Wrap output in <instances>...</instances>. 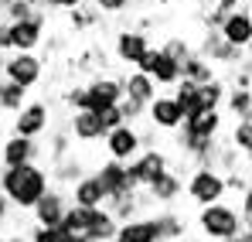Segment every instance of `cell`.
I'll return each mask as SVG.
<instances>
[{
    "instance_id": "1",
    "label": "cell",
    "mask_w": 252,
    "mask_h": 242,
    "mask_svg": "<svg viewBox=\"0 0 252 242\" xmlns=\"http://www.w3.org/2000/svg\"><path fill=\"white\" fill-rule=\"evenodd\" d=\"M48 188H51V177L38 164H17V167H3L0 171V191L7 195V202L17 211H28Z\"/></svg>"
},
{
    "instance_id": "2",
    "label": "cell",
    "mask_w": 252,
    "mask_h": 242,
    "mask_svg": "<svg viewBox=\"0 0 252 242\" xmlns=\"http://www.w3.org/2000/svg\"><path fill=\"white\" fill-rule=\"evenodd\" d=\"M123 96V79L120 75H95L85 85H75L65 92V103L72 109H102V106H116V99Z\"/></svg>"
},
{
    "instance_id": "3",
    "label": "cell",
    "mask_w": 252,
    "mask_h": 242,
    "mask_svg": "<svg viewBox=\"0 0 252 242\" xmlns=\"http://www.w3.org/2000/svg\"><path fill=\"white\" fill-rule=\"evenodd\" d=\"M198 229H201V236L211 239V242H228L239 229H246V225H242V218H239V211H235L232 205H225L218 198V202H211V205H201Z\"/></svg>"
},
{
    "instance_id": "4",
    "label": "cell",
    "mask_w": 252,
    "mask_h": 242,
    "mask_svg": "<svg viewBox=\"0 0 252 242\" xmlns=\"http://www.w3.org/2000/svg\"><path fill=\"white\" fill-rule=\"evenodd\" d=\"M184 191H188V198L198 205V208L228 195V188H225V174H221L218 167H211V164H198V167L188 174Z\"/></svg>"
},
{
    "instance_id": "5",
    "label": "cell",
    "mask_w": 252,
    "mask_h": 242,
    "mask_svg": "<svg viewBox=\"0 0 252 242\" xmlns=\"http://www.w3.org/2000/svg\"><path fill=\"white\" fill-rule=\"evenodd\" d=\"M44 28H48V14L34 10L31 17L21 21H7V44L10 51H38L44 41Z\"/></svg>"
},
{
    "instance_id": "6",
    "label": "cell",
    "mask_w": 252,
    "mask_h": 242,
    "mask_svg": "<svg viewBox=\"0 0 252 242\" xmlns=\"http://www.w3.org/2000/svg\"><path fill=\"white\" fill-rule=\"evenodd\" d=\"M170 154L167 150H160V147H147V150H140L133 161H126V174H129V181H133V188H147L150 181H157L164 171L170 167Z\"/></svg>"
},
{
    "instance_id": "7",
    "label": "cell",
    "mask_w": 252,
    "mask_h": 242,
    "mask_svg": "<svg viewBox=\"0 0 252 242\" xmlns=\"http://www.w3.org/2000/svg\"><path fill=\"white\" fill-rule=\"evenodd\" d=\"M0 72H3V79L17 82L24 89H34L44 79V58H38L34 51H10L0 65Z\"/></svg>"
},
{
    "instance_id": "8",
    "label": "cell",
    "mask_w": 252,
    "mask_h": 242,
    "mask_svg": "<svg viewBox=\"0 0 252 242\" xmlns=\"http://www.w3.org/2000/svg\"><path fill=\"white\" fill-rule=\"evenodd\" d=\"M215 31L228 41V44L249 51V44H252V10H249V3H239L235 10H228Z\"/></svg>"
},
{
    "instance_id": "9",
    "label": "cell",
    "mask_w": 252,
    "mask_h": 242,
    "mask_svg": "<svg viewBox=\"0 0 252 242\" xmlns=\"http://www.w3.org/2000/svg\"><path fill=\"white\" fill-rule=\"evenodd\" d=\"M102 143H106V154L113 157V161H133L136 154H140V130L133 126V123H120V126H113V130H106L102 133Z\"/></svg>"
},
{
    "instance_id": "10",
    "label": "cell",
    "mask_w": 252,
    "mask_h": 242,
    "mask_svg": "<svg viewBox=\"0 0 252 242\" xmlns=\"http://www.w3.org/2000/svg\"><path fill=\"white\" fill-rule=\"evenodd\" d=\"M95 177H99V184L106 188V205L136 191L133 181H129V174H126V164L123 161H113V157L102 161V164H99V171H95Z\"/></svg>"
},
{
    "instance_id": "11",
    "label": "cell",
    "mask_w": 252,
    "mask_h": 242,
    "mask_svg": "<svg viewBox=\"0 0 252 242\" xmlns=\"http://www.w3.org/2000/svg\"><path fill=\"white\" fill-rule=\"evenodd\" d=\"M51 126V109H48V103L41 99H28L17 113H14V133H21V137H41L44 130Z\"/></svg>"
},
{
    "instance_id": "12",
    "label": "cell",
    "mask_w": 252,
    "mask_h": 242,
    "mask_svg": "<svg viewBox=\"0 0 252 242\" xmlns=\"http://www.w3.org/2000/svg\"><path fill=\"white\" fill-rule=\"evenodd\" d=\"M143 116L150 120L154 130H164V133H174V130L184 123V113H181V106L174 103V96H160V92L147 103Z\"/></svg>"
},
{
    "instance_id": "13",
    "label": "cell",
    "mask_w": 252,
    "mask_h": 242,
    "mask_svg": "<svg viewBox=\"0 0 252 242\" xmlns=\"http://www.w3.org/2000/svg\"><path fill=\"white\" fill-rule=\"evenodd\" d=\"M38 157H41V143H38V137H21V133H14V137H7V140L0 143V161H3V167L34 164Z\"/></svg>"
},
{
    "instance_id": "14",
    "label": "cell",
    "mask_w": 252,
    "mask_h": 242,
    "mask_svg": "<svg viewBox=\"0 0 252 242\" xmlns=\"http://www.w3.org/2000/svg\"><path fill=\"white\" fill-rule=\"evenodd\" d=\"M198 55H205L211 65H235V62H242V58H246V51H242V48L228 44V41L221 38L215 28H205V38H201Z\"/></svg>"
},
{
    "instance_id": "15",
    "label": "cell",
    "mask_w": 252,
    "mask_h": 242,
    "mask_svg": "<svg viewBox=\"0 0 252 242\" xmlns=\"http://www.w3.org/2000/svg\"><path fill=\"white\" fill-rule=\"evenodd\" d=\"M65 208H68V195H65L62 188H48L28 211L34 215V225H62Z\"/></svg>"
},
{
    "instance_id": "16",
    "label": "cell",
    "mask_w": 252,
    "mask_h": 242,
    "mask_svg": "<svg viewBox=\"0 0 252 242\" xmlns=\"http://www.w3.org/2000/svg\"><path fill=\"white\" fill-rule=\"evenodd\" d=\"M143 191L150 195V202H157V205H174L181 195H184V174H181L177 167H167V171H164L157 181H150Z\"/></svg>"
},
{
    "instance_id": "17",
    "label": "cell",
    "mask_w": 252,
    "mask_h": 242,
    "mask_svg": "<svg viewBox=\"0 0 252 242\" xmlns=\"http://www.w3.org/2000/svg\"><path fill=\"white\" fill-rule=\"evenodd\" d=\"M68 202L85 205V208H102V205H106V188L99 184L95 171H92V174H82L79 181L68 184Z\"/></svg>"
},
{
    "instance_id": "18",
    "label": "cell",
    "mask_w": 252,
    "mask_h": 242,
    "mask_svg": "<svg viewBox=\"0 0 252 242\" xmlns=\"http://www.w3.org/2000/svg\"><path fill=\"white\" fill-rule=\"evenodd\" d=\"M113 242H160L157 236V222L147 218V215H136V218H123L113 232Z\"/></svg>"
},
{
    "instance_id": "19",
    "label": "cell",
    "mask_w": 252,
    "mask_h": 242,
    "mask_svg": "<svg viewBox=\"0 0 252 242\" xmlns=\"http://www.w3.org/2000/svg\"><path fill=\"white\" fill-rule=\"evenodd\" d=\"M102 123L99 116L92 113V109H72V116H68V137L75 140V143H95V140H102Z\"/></svg>"
},
{
    "instance_id": "20",
    "label": "cell",
    "mask_w": 252,
    "mask_h": 242,
    "mask_svg": "<svg viewBox=\"0 0 252 242\" xmlns=\"http://www.w3.org/2000/svg\"><path fill=\"white\" fill-rule=\"evenodd\" d=\"M147 48H150V38H147V31H140V28H123V31L116 35V58H120L123 65H136Z\"/></svg>"
},
{
    "instance_id": "21",
    "label": "cell",
    "mask_w": 252,
    "mask_h": 242,
    "mask_svg": "<svg viewBox=\"0 0 252 242\" xmlns=\"http://www.w3.org/2000/svg\"><path fill=\"white\" fill-rule=\"evenodd\" d=\"M221 109H194L191 116H184V123H181V130H188L191 137H208V140H215L218 133H221Z\"/></svg>"
},
{
    "instance_id": "22",
    "label": "cell",
    "mask_w": 252,
    "mask_h": 242,
    "mask_svg": "<svg viewBox=\"0 0 252 242\" xmlns=\"http://www.w3.org/2000/svg\"><path fill=\"white\" fill-rule=\"evenodd\" d=\"M123 92L129 96V99H136V103H143V106H147V103L157 96V82L150 79L147 72H136V69H133V72L123 79Z\"/></svg>"
},
{
    "instance_id": "23",
    "label": "cell",
    "mask_w": 252,
    "mask_h": 242,
    "mask_svg": "<svg viewBox=\"0 0 252 242\" xmlns=\"http://www.w3.org/2000/svg\"><path fill=\"white\" fill-rule=\"evenodd\" d=\"M82 174H85V167L75 154H65L62 161H51V171H48V177H51L55 184H62V188H68V184L79 181Z\"/></svg>"
},
{
    "instance_id": "24",
    "label": "cell",
    "mask_w": 252,
    "mask_h": 242,
    "mask_svg": "<svg viewBox=\"0 0 252 242\" xmlns=\"http://www.w3.org/2000/svg\"><path fill=\"white\" fill-rule=\"evenodd\" d=\"M154 222H157L160 242H181L184 232H188V222H184V215H177V211H160V215H154Z\"/></svg>"
},
{
    "instance_id": "25",
    "label": "cell",
    "mask_w": 252,
    "mask_h": 242,
    "mask_svg": "<svg viewBox=\"0 0 252 242\" xmlns=\"http://www.w3.org/2000/svg\"><path fill=\"white\" fill-rule=\"evenodd\" d=\"M113 232H116V218L109 215V208L102 205V208H95V215H92V222H89V242H113Z\"/></svg>"
},
{
    "instance_id": "26",
    "label": "cell",
    "mask_w": 252,
    "mask_h": 242,
    "mask_svg": "<svg viewBox=\"0 0 252 242\" xmlns=\"http://www.w3.org/2000/svg\"><path fill=\"white\" fill-rule=\"evenodd\" d=\"M221 106L235 116V120H249L252 116V92L249 89H225V99H221Z\"/></svg>"
},
{
    "instance_id": "27",
    "label": "cell",
    "mask_w": 252,
    "mask_h": 242,
    "mask_svg": "<svg viewBox=\"0 0 252 242\" xmlns=\"http://www.w3.org/2000/svg\"><path fill=\"white\" fill-rule=\"evenodd\" d=\"M181 75L191 82H208L215 79V65H211L205 55H198V51H191L184 62H181Z\"/></svg>"
},
{
    "instance_id": "28",
    "label": "cell",
    "mask_w": 252,
    "mask_h": 242,
    "mask_svg": "<svg viewBox=\"0 0 252 242\" xmlns=\"http://www.w3.org/2000/svg\"><path fill=\"white\" fill-rule=\"evenodd\" d=\"M28 92L31 89H24V85H17L10 79H0V113H17L28 103Z\"/></svg>"
},
{
    "instance_id": "29",
    "label": "cell",
    "mask_w": 252,
    "mask_h": 242,
    "mask_svg": "<svg viewBox=\"0 0 252 242\" xmlns=\"http://www.w3.org/2000/svg\"><path fill=\"white\" fill-rule=\"evenodd\" d=\"M99 17H102V10H99L92 0H82L79 7L68 10V24H72V31H89V28H95Z\"/></svg>"
},
{
    "instance_id": "30",
    "label": "cell",
    "mask_w": 252,
    "mask_h": 242,
    "mask_svg": "<svg viewBox=\"0 0 252 242\" xmlns=\"http://www.w3.org/2000/svg\"><path fill=\"white\" fill-rule=\"evenodd\" d=\"M150 79L157 82V89H170L174 82L181 79V62L160 51V58H157V65H154V72H150Z\"/></svg>"
},
{
    "instance_id": "31",
    "label": "cell",
    "mask_w": 252,
    "mask_h": 242,
    "mask_svg": "<svg viewBox=\"0 0 252 242\" xmlns=\"http://www.w3.org/2000/svg\"><path fill=\"white\" fill-rule=\"evenodd\" d=\"M221 99H225V82L218 75L198 82V109H221Z\"/></svg>"
},
{
    "instance_id": "32",
    "label": "cell",
    "mask_w": 252,
    "mask_h": 242,
    "mask_svg": "<svg viewBox=\"0 0 252 242\" xmlns=\"http://www.w3.org/2000/svg\"><path fill=\"white\" fill-rule=\"evenodd\" d=\"M228 143H232V147H235L242 157H249V147H252V120H235Z\"/></svg>"
},
{
    "instance_id": "33",
    "label": "cell",
    "mask_w": 252,
    "mask_h": 242,
    "mask_svg": "<svg viewBox=\"0 0 252 242\" xmlns=\"http://www.w3.org/2000/svg\"><path fill=\"white\" fill-rule=\"evenodd\" d=\"M72 147H75V140L68 137V130H58L51 140H48V147H44V154H48V161H62L65 154H72Z\"/></svg>"
},
{
    "instance_id": "34",
    "label": "cell",
    "mask_w": 252,
    "mask_h": 242,
    "mask_svg": "<svg viewBox=\"0 0 252 242\" xmlns=\"http://www.w3.org/2000/svg\"><path fill=\"white\" fill-rule=\"evenodd\" d=\"M116 109H120V116H123V123H136V120H143V103H136V99H129V96H120L116 99Z\"/></svg>"
},
{
    "instance_id": "35",
    "label": "cell",
    "mask_w": 252,
    "mask_h": 242,
    "mask_svg": "<svg viewBox=\"0 0 252 242\" xmlns=\"http://www.w3.org/2000/svg\"><path fill=\"white\" fill-rule=\"evenodd\" d=\"M160 51H164V55H170V58H177V62H184L194 48H191V41H184V38H167L164 44H160Z\"/></svg>"
},
{
    "instance_id": "36",
    "label": "cell",
    "mask_w": 252,
    "mask_h": 242,
    "mask_svg": "<svg viewBox=\"0 0 252 242\" xmlns=\"http://www.w3.org/2000/svg\"><path fill=\"white\" fill-rule=\"evenodd\" d=\"M232 69H235V72H232V85H235V89H252V65H249V55H246L242 62H235Z\"/></svg>"
},
{
    "instance_id": "37",
    "label": "cell",
    "mask_w": 252,
    "mask_h": 242,
    "mask_svg": "<svg viewBox=\"0 0 252 242\" xmlns=\"http://www.w3.org/2000/svg\"><path fill=\"white\" fill-rule=\"evenodd\" d=\"M34 10H38V7H31L28 0H10V3H7V10H3L0 17H3V21H21V17H31Z\"/></svg>"
},
{
    "instance_id": "38",
    "label": "cell",
    "mask_w": 252,
    "mask_h": 242,
    "mask_svg": "<svg viewBox=\"0 0 252 242\" xmlns=\"http://www.w3.org/2000/svg\"><path fill=\"white\" fill-rule=\"evenodd\" d=\"M95 116H99V123H102V130H113V126L123 123V116H120L116 106H102V109H95Z\"/></svg>"
},
{
    "instance_id": "39",
    "label": "cell",
    "mask_w": 252,
    "mask_h": 242,
    "mask_svg": "<svg viewBox=\"0 0 252 242\" xmlns=\"http://www.w3.org/2000/svg\"><path fill=\"white\" fill-rule=\"evenodd\" d=\"M92 3H95L102 14H123L126 7L133 3V0H92Z\"/></svg>"
},
{
    "instance_id": "40",
    "label": "cell",
    "mask_w": 252,
    "mask_h": 242,
    "mask_svg": "<svg viewBox=\"0 0 252 242\" xmlns=\"http://www.w3.org/2000/svg\"><path fill=\"white\" fill-rule=\"evenodd\" d=\"M14 211H17V208H14V205L7 202V195H3V191H0V225H7V222H10V215H14Z\"/></svg>"
},
{
    "instance_id": "41",
    "label": "cell",
    "mask_w": 252,
    "mask_h": 242,
    "mask_svg": "<svg viewBox=\"0 0 252 242\" xmlns=\"http://www.w3.org/2000/svg\"><path fill=\"white\" fill-rule=\"evenodd\" d=\"M82 0H48V7H58V10H72V7H79Z\"/></svg>"
},
{
    "instance_id": "42",
    "label": "cell",
    "mask_w": 252,
    "mask_h": 242,
    "mask_svg": "<svg viewBox=\"0 0 252 242\" xmlns=\"http://www.w3.org/2000/svg\"><path fill=\"white\" fill-rule=\"evenodd\" d=\"M0 51H3V55L10 51V44H7V21H3V17H0Z\"/></svg>"
},
{
    "instance_id": "43",
    "label": "cell",
    "mask_w": 252,
    "mask_h": 242,
    "mask_svg": "<svg viewBox=\"0 0 252 242\" xmlns=\"http://www.w3.org/2000/svg\"><path fill=\"white\" fill-rule=\"evenodd\" d=\"M7 3H10V0H0V14H3V10H7Z\"/></svg>"
},
{
    "instance_id": "44",
    "label": "cell",
    "mask_w": 252,
    "mask_h": 242,
    "mask_svg": "<svg viewBox=\"0 0 252 242\" xmlns=\"http://www.w3.org/2000/svg\"><path fill=\"white\" fill-rule=\"evenodd\" d=\"M0 65H3V51H0Z\"/></svg>"
}]
</instances>
